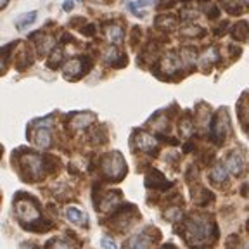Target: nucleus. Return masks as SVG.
Instances as JSON below:
<instances>
[{
	"mask_svg": "<svg viewBox=\"0 0 249 249\" xmlns=\"http://www.w3.org/2000/svg\"><path fill=\"white\" fill-rule=\"evenodd\" d=\"M211 229H214L213 223L204 220L202 216L191 218V220L185 223V239H187V242L191 244V248H197V246L208 244L211 233L216 235V230L211 232Z\"/></svg>",
	"mask_w": 249,
	"mask_h": 249,
	"instance_id": "f257e3e1",
	"label": "nucleus"
},
{
	"mask_svg": "<svg viewBox=\"0 0 249 249\" xmlns=\"http://www.w3.org/2000/svg\"><path fill=\"white\" fill-rule=\"evenodd\" d=\"M101 168L106 178H114V180L123 178L124 171H126V164H124L123 156L120 152H109V154H106L102 158Z\"/></svg>",
	"mask_w": 249,
	"mask_h": 249,
	"instance_id": "f03ea898",
	"label": "nucleus"
},
{
	"mask_svg": "<svg viewBox=\"0 0 249 249\" xmlns=\"http://www.w3.org/2000/svg\"><path fill=\"white\" fill-rule=\"evenodd\" d=\"M16 214L23 223H35L40 220V211L38 208L28 199H19L16 202Z\"/></svg>",
	"mask_w": 249,
	"mask_h": 249,
	"instance_id": "7ed1b4c3",
	"label": "nucleus"
},
{
	"mask_svg": "<svg viewBox=\"0 0 249 249\" xmlns=\"http://www.w3.org/2000/svg\"><path fill=\"white\" fill-rule=\"evenodd\" d=\"M23 166L26 168L28 175H31L33 178H40L45 171V161L36 154H26L23 158Z\"/></svg>",
	"mask_w": 249,
	"mask_h": 249,
	"instance_id": "20e7f679",
	"label": "nucleus"
},
{
	"mask_svg": "<svg viewBox=\"0 0 249 249\" xmlns=\"http://www.w3.org/2000/svg\"><path fill=\"white\" fill-rule=\"evenodd\" d=\"M90 70V61L89 59H73V61L68 62V66L64 68V74L66 78H80L82 74H85Z\"/></svg>",
	"mask_w": 249,
	"mask_h": 249,
	"instance_id": "39448f33",
	"label": "nucleus"
},
{
	"mask_svg": "<svg viewBox=\"0 0 249 249\" xmlns=\"http://www.w3.org/2000/svg\"><path fill=\"white\" fill-rule=\"evenodd\" d=\"M211 130H213V135L218 142H222L225 139L227 132H229V118H227V113L225 111H220L216 114V118L213 120L211 123Z\"/></svg>",
	"mask_w": 249,
	"mask_h": 249,
	"instance_id": "423d86ee",
	"label": "nucleus"
},
{
	"mask_svg": "<svg viewBox=\"0 0 249 249\" xmlns=\"http://www.w3.org/2000/svg\"><path fill=\"white\" fill-rule=\"evenodd\" d=\"M135 145H137V149H140V151H144V152H156V149H158L156 139L145 132L135 133Z\"/></svg>",
	"mask_w": 249,
	"mask_h": 249,
	"instance_id": "0eeeda50",
	"label": "nucleus"
},
{
	"mask_svg": "<svg viewBox=\"0 0 249 249\" xmlns=\"http://www.w3.org/2000/svg\"><path fill=\"white\" fill-rule=\"evenodd\" d=\"M225 166L230 175H241L242 171H244V158H242L241 152H237V151L230 152L225 161Z\"/></svg>",
	"mask_w": 249,
	"mask_h": 249,
	"instance_id": "6e6552de",
	"label": "nucleus"
},
{
	"mask_svg": "<svg viewBox=\"0 0 249 249\" xmlns=\"http://www.w3.org/2000/svg\"><path fill=\"white\" fill-rule=\"evenodd\" d=\"M124 249H151V241L145 237L144 233H137L126 241Z\"/></svg>",
	"mask_w": 249,
	"mask_h": 249,
	"instance_id": "1a4fd4ad",
	"label": "nucleus"
},
{
	"mask_svg": "<svg viewBox=\"0 0 249 249\" xmlns=\"http://www.w3.org/2000/svg\"><path fill=\"white\" fill-rule=\"evenodd\" d=\"M33 142H35V145H38L40 149H49L52 144L51 132L47 128H38L35 135H33Z\"/></svg>",
	"mask_w": 249,
	"mask_h": 249,
	"instance_id": "9d476101",
	"label": "nucleus"
},
{
	"mask_svg": "<svg viewBox=\"0 0 249 249\" xmlns=\"http://www.w3.org/2000/svg\"><path fill=\"white\" fill-rule=\"evenodd\" d=\"M232 36L239 42H246L249 38V26L246 21H239L237 24H233L232 30Z\"/></svg>",
	"mask_w": 249,
	"mask_h": 249,
	"instance_id": "9b49d317",
	"label": "nucleus"
},
{
	"mask_svg": "<svg viewBox=\"0 0 249 249\" xmlns=\"http://www.w3.org/2000/svg\"><path fill=\"white\" fill-rule=\"evenodd\" d=\"M66 218L71 223H74V225H80V227L87 225V214H83L78 208H68Z\"/></svg>",
	"mask_w": 249,
	"mask_h": 249,
	"instance_id": "f8f14e48",
	"label": "nucleus"
},
{
	"mask_svg": "<svg viewBox=\"0 0 249 249\" xmlns=\"http://www.w3.org/2000/svg\"><path fill=\"white\" fill-rule=\"evenodd\" d=\"M35 19H36V12L35 11L28 12V14H23V16H19V18L16 19V28H18V30H24V28H28L31 23H35Z\"/></svg>",
	"mask_w": 249,
	"mask_h": 249,
	"instance_id": "ddd939ff",
	"label": "nucleus"
},
{
	"mask_svg": "<svg viewBox=\"0 0 249 249\" xmlns=\"http://www.w3.org/2000/svg\"><path fill=\"white\" fill-rule=\"evenodd\" d=\"M147 187H154V189H158V187L161 185V183H163L164 187H170V182H166V180H164V177L161 175L160 171H152L151 175L147 177Z\"/></svg>",
	"mask_w": 249,
	"mask_h": 249,
	"instance_id": "4468645a",
	"label": "nucleus"
},
{
	"mask_svg": "<svg viewBox=\"0 0 249 249\" xmlns=\"http://www.w3.org/2000/svg\"><path fill=\"white\" fill-rule=\"evenodd\" d=\"M227 175H229V170H227L225 164H216V166L211 170V178L216 180V182H225Z\"/></svg>",
	"mask_w": 249,
	"mask_h": 249,
	"instance_id": "2eb2a0df",
	"label": "nucleus"
},
{
	"mask_svg": "<svg viewBox=\"0 0 249 249\" xmlns=\"http://www.w3.org/2000/svg\"><path fill=\"white\" fill-rule=\"evenodd\" d=\"M120 201V194L118 192H111V194L107 196L106 199H102L101 201V210L102 211H107V210H111V208H114L116 206V202Z\"/></svg>",
	"mask_w": 249,
	"mask_h": 249,
	"instance_id": "dca6fc26",
	"label": "nucleus"
},
{
	"mask_svg": "<svg viewBox=\"0 0 249 249\" xmlns=\"http://www.w3.org/2000/svg\"><path fill=\"white\" fill-rule=\"evenodd\" d=\"M93 120H95V116H93V114H78V116L74 118L73 126H74V128H83V126H89Z\"/></svg>",
	"mask_w": 249,
	"mask_h": 249,
	"instance_id": "f3484780",
	"label": "nucleus"
},
{
	"mask_svg": "<svg viewBox=\"0 0 249 249\" xmlns=\"http://www.w3.org/2000/svg\"><path fill=\"white\" fill-rule=\"evenodd\" d=\"M151 4H152V0H137V2H132V4H130L128 7H130V11L135 12V14L139 16V18H142V16H144V12L140 11V9L149 7Z\"/></svg>",
	"mask_w": 249,
	"mask_h": 249,
	"instance_id": "a211bd4d",
	"label": "nucleus"
},
{
	"mask_svg": "<svg viewBox=\"0 0 249 249\" xmlns=\"http://www.w3.org/2000/svg\"><path fill=\"white\" fill-rule=\"evenodd\" d=\"M61 62H62V51H61V49H54V51H52V54H51V59L47 61V66L52 68V70H55Z\"/></svg>",
	"mask_w": 249,
	"mask_h": 249,
	"instance_id": "6ab92c4d",
	"label": "nucleus"
},
{
	"mask_svg": "<svg viewBox=\"0 0 249 249\" xmlns=\"http://www.w3.org/2000/svg\"><path fill=\"white\" fill-rule=\"evenodd\" d=\"M107 36L113 43H121V40H123V30L120 26H111L107 30Z\"/></svg>",
	"mask_w": 249,
	"mask_h": 249,
	"instance_id": "aec40b11",
	"label": "nucleus"
},
{
	"mask_svg": "<svg viewBox=\"0 0 249 249\" xmlns=\"http://www.w3.org/2000/svg\"><path fill=\"white\" fill-rule=\"evenodd\" d=\"M51 249H71V244L64 239H55L51 242Z\"/></svg>",
	"mask_w": 249,
	"mask_h": 249,
	"instance_id": "412c9836",
	"label": "nucleus"
},
{
	"mask_svg": "<svg viewBox=\"0 0 249 249\" xmlns=\"http://www.w3.org/2000/svg\"><path fill=\"white\" fill-rule=\"evenodd\" d=\"M102 249H118L116 242L113 241V239H109V237H102Z\"/></svg>",
	"mask_w": 249,
	"mask_h": 249,
	"instance_id": "4be33fe9",
	"label": "nucleus"
},
{
	"mask_svg": "<svg viewBox=\"0 0 249 249\" xmlns=\"http://www.w3.org/2000/svg\"><path fill=\"white\" fill-rule=\"evenodd\" d=\"M82 33L87 36H93L95 35V26H93V24H87V26L82 28Z\"/></svg>",
	"mask_w": 249,
	"mask_h": 249,
	"instance_id": "5701e85b",
	"label": "nucleus"
},
{
	"mask_svg": "<svg viewBox=\"0 0 249 249\" xmlns=\"http://www.w3.org/2000/svg\"><path fill=\"white\" fill-rule=\"evenodd\" d=\"M45 43H52V38H47ZM49 47H52V45H43V40H42L38 45V52L40 54H47V49H49Z\"/></svg>",
	"mask_w": 249,
	"mask_h": 249,
	"instance_id": "b1692460",
	"label": "nucleus"
},
{
	"mask_svg": "<svg viewBox=\"0 0 249 249\" xmlns=\"http://www.w3.org/2000/svg\"><path fill=\"white\" fill-rule=\"evenodd\" d=\"M76 2H78V0H66V2H64V5H62V9H64V11H71Z\"/></svg>",
	"mask_w": 249,
	"mask_h": 249,
	"instance_id": "393cba45",
	"label": "nucleus"
},
{
	"mask_svg": "<svg viewBox=\"0 0 249 249\" xmlns=\"http://www.w3.org/2000/svg\"><path fill=\"white\" fill-rule=\"evenodd\" d=\"M139 33H140L139 28H133V31H132V45H137V40H139Z\"/></svg>",
	"mask_w": 249,
	"mask_h": 249,
	"instance_id": "a878e982",
	"label": "nucleus"
},
{
	"mask_svg": "<svg viewBox=\"0 0 249 249\" xmlns=\"http://www.w3.org/2000/svg\"><path fill=\"white\" fill-rule=\"evenodd\" d=\"M21 249H38L35 244H23L21 246Z\"/></svg>",
	"mask_w": 249,
	"mask_h": 249,
	"instance_id": "bb28decb",
	"label": "nucleus"
},
{
	"mask_svg": "<svg viewBox=\"0 0 249 249\" xmlns=\"http://www.w3.org/2000/svg\"><path fill=\"white\" fill-rule=\"evenodd\" d=\"M233 4H246V5H249V0H233Z\"/></svg>",
	"mask_w": 249,
	"mask_h": 249,
	"instance_id": "cd10ccee",
	"label": "nucleus"
},
{
	"mask_svg": "<svg viewBox=\"0 0 249 249\" xmlns=\"http://www.w3.org/2000/svg\"><path fill=\"white\" fill-rule=\"evenodd\" d=\"M0 4H2V7H5V5H7V0H2Z\"/></svg>",
	"mask_w": 249,
	"mask_h": 249,
	"instance_id": "c85d7f7f",
	"label": "nucleus"
},
{
	"mask_svg": "<svg viewBox=\"0 0 249 249\" xmlns=\"http://www.w3.org/2000/svg\"><path fill=\"white\" fill-rule=\"evenodd\" d=\"M248 229H249V222H248Z\"/></svg>",
	"mask_w": 249,
	"mask_h": 249,
	"instance_id": "c756f323",
	"label": "nucleus"
}]
</instances>
